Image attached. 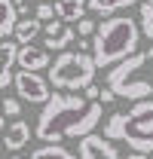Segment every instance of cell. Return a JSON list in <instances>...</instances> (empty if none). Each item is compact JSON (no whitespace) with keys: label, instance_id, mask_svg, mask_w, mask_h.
<instances>
[{"label":"cell","instance_id":"obj_1","mask_svg":"<svg viewBox=\"0 0 153 159\" xmlns=\"http://www.w3.org/2000/svg\"><path fill=\"white\" fill-rule=\"evenodd\" d=\"M104 104L76 92H52L37 116V135L43 144H61L67 138H83L101 125Z\"/></svg>","mask_w":153,"mask_h":159},{"label":"cell","instance_id":"obj_2","mask_svg":"<svg viewBox=\"0 0 153 159\" xmlns=\"http://www.w3.org/2000/svg\"><path fill=\"white\" fill-rule=\"evenodd\" d=\"M141 43V25L129 16H107L92 34V58L95 67H114L116 61L138 52Z\"/></svg>","mask_w":153,"mask_h":159},{"label":"cell","instance_id":"obj_3","mask_svg":"<svg viewBox=\"0 0 153 159\" xmlns=\"http://www.w3.org/2000/svg\"><path fill=\"white\" fill-rule=\"evenodd\" d=\"M101 135L110 141H123L129 150L153 153V101H135L132 110L110 113L101 125Z\"/></svg>","mask_w":153,"mask_h":159},{"label":"cell","instance_id":"obj_4","mask_svg":"<svg viewBox=\"0 0 153 159\" xmlns=\"http://www.w3.org/2000/svg\"><path fill=\"white\" fill-rule=\"evenodd\" d=\"M107 89H114L116 98H126V101L150 98L153 95V46L116 61L107 70Z\"/></svg>","mask_w":153,"mask_h":159},{"label":"cell","instance_id":"obj_5","mask_svg":"<svg viewBox=\"0 0 153 159\" xmlns=\"http://www.w3.org/2000/svg\"><path fill=\"white\" fill-rule=\"evenodd\" d=\"M95 58L89 52H61L49 64V86L61 92H83L89 83H95Z\"/></svg>","mask_w":153,"mask_h":159},{"label":"cell","instance_id":"obj_6","mask_svg":"<svg viewBox=\"0 0 153 159\" xmlns=\"http://www.w3.org/2000/svg\"><path fill=\"white\" fill-rule=\"evenodd\" d=\"M12 86H16V95L28 104H46L52 89H49V80L40 77V70H19L12 77Z\"/></svg>","mask_w":153,"mask_h":159},{"label":"cell","instance_id":"obj_7","mask_svg":"<svg viewBox=\"0 0 153 159\" xmlns=\"http://www.w3.org/2000/svg\"><path fill=\"white\" fill-rule=\"evenodd\" d=\"M76 150H80V159H119L116 144L110 138H104V135H95V132L83 135Z\"/></svg>","mask_w":153,"mask_h":159},{"label":"cell","instance_id":"obj_8","mask_svg":"<svg viewBox=\"0 0 153 159\" xmlns=\"http://www.w3.org/2000/svg\"><path fill=\"white\" fill-rule=\"evenodd\" d=\"M43 49H49V52H61V49H67L71 43H74L76 31L74 28H67V21H61L55 16V19L43 21Z\"/></svg>","mask_w":153,"mask_h":159},{"label":"cell","instance_id":"obj_9","mask_svg":"<svg viewBox=\"0 0 153 159\" xmlns=\"http://www.w3.org/2000/svg\"><path fill=\"white\" fill-rule=\"evenodd\" d=\"M16 64H19L21 70H46V67L52 64V58H49V49L25 43V46H19V55H16Z\"/></svg>","mask_w":153,"mask_h":159},{"label":"cell","instance_id":"obj_10","mask_svg":"<svg viewBox=\"0 0 153 159\" xmlns=\"http://www.w3.org/2000/svg\"><path fill=\"white\" fill-rule=\"evenodd\" d=\"M31 135H34V132H31V125H28L25 119L16 116L9 125H6V132H3V147H6V150H12V153H19L21 147H28Z\"/></svg>","mask_w":153,"mask_h":159},{"label":"cell","instance_id":"obj_11","mask_svg":"<svg viewBox=\"0 0 153 159\" xmlns=\"http://www.w3.org/2000/svg\"><path fill=\"white\" fill-rule=\"evenodd\" d=\"M86 9H89L86 0H58L55 3V16L61 21H80L86 16Z\"/></svg>","mask_w":153,"mask_h":159},{"label":"cell","instance_id":"obj_12","mask_svg":"<svg viewBox=\"0 0 153 159\" xmlns=\"http://www.w3.org/2000/svg\"><path fill=\"white\" fill-rule=\"evenodd\" d=\"M40 31H43V21L34 16V19H19L16 21V31H12V37H16V43L19 46H25V43H31V40L37 37Z\"/></svg>","mask_w":153,"mask_h":159},{"label":"cell","instance_id":"obj_13","mask_svg":"<svg viewBox=\"0 0 153 159\" xmlns=\"http://www.w3.org/2000/svg\"><path fill=\"white\" fill-rule=\"evenodd\" d=\"M86 3H89V9H92V12H98V16H114V12L129 9V6L141 3V0H86Z\"/></svg>","mask_w":153,"mask_h":159},{"label":"cell","instance_id":"obj_14","mask_svg":"<svg viewBox=\"0 0 153 159\" xmlns=\"http://www.w3.org/2000/svg\"><path fill=\"white\" fill-rule=\"evenodd\" d=\"M16 21H19V12L9 0H0V40H6L12 31H16Z\"/></svg>","mask_w":153,"mask_h":159},{"label":"cell","instance_id":"obj_15","mask_svg":"<svg viewBox=\"0 0 153 159\" xmlns=\"http://www.w3.org/2000/svg\"><path fill=\"white\" fill-rule=\"evenodd\" d=\"M31 159H76V156L61 144H43V147H37L31 153Z\"/></svg>","mask_w":153,"mask_h":159},{"label":"cell","instance_id":"obj_16","mask_svg":"<svg viewBox=\"0 0 153 159\" xmlns=\"http://www.w3.org/2000/svg\"><path fill=\"white\" fill-rule=\"evenodd\" d=\"M16 55H19V43L16 40H0V74L3 70H12Z\"/></svg>","mask_w":153,"mask_h":159},{"label":"cell","instance_id":"obj_17","mask_svg":"<svg viewBox=\"0 0 153 159\" xmlns=\"http://www.w3.org/2000/svg\"><path fill=\"white\" fill-rule=\"evenodd\" d=\"M138 6H141V19H138L141 34H144L147 40H153V0H141Z\"/></svg>","mask_w":153,"mask_h":159},{"label":"cell","instance_id":"obj_18","mask_svg":"<svg viewBox=\"0 0 153 159\" xmlns=\"http://www.w3.org/2000/svg\"><path fill=\"white\" fill-rule=\"evenodd\" d=\"M0 113L16 119L21 113V98H3V101H0Z\"/></svg>","mask_w":153,"mask_h":159},{"label":"cell","instance_id":"obj_19","mask_svg":"<svg viewBox=\"0 0 153 159\" xmlns=\"http://www.w3.org/2000/svg\"><path fill=\"white\" fill-rule=\"evenodd\" d=\"M95 28H98V25H95L92 19H86V16L76 21V34H80V37H92V34H95Z\"/></svg>","mask_w":153,"mask_h":159},{"label":"cell","instance_id":"obj_20","mask_svg":"<svg viewBox=\"0 0 153 159\" xmlns=\"http://www.w3.org/2000/svg\"><path fill=\"white\" fill-rule=\"evenodd\" d=\"M40 21H49V19H55V6L46 0V3H37V12H34Z\"/></svg>","mask_w":153,"mask_h":159},{"label":"cell","instance_id":"obj_21","mask_svg":"<svg viewBox=\"0 0 153 159\" xmlns=\"http://www.w3.org/2000/svg\"><path fill=\"white\" fill-rule=\"evenodd\" d=\"M98 101H101V104H110V101H116V95H114V89H107V86H104V89H101V92H98Z\"/></svg>","mask_w":153,"mask_h":159},{"label":"cell","instance_id":"obj_22","mask_svg":"<svg viewBox=\"0 0 153 159\" xmlns=\"http://www.w3.org/2000/svg\"><path fill=\"white\" fill-rule=\"evenodd\" d=\"M98 92H101V89H98L95 83H89V86L83 89V95H86V98H92V101H98Z\"/></svg>","mask_w":153,"mask_h":159},{"label":"cell","instance_id":"obj_23","mask_svg":"<svg viewBox=\"0 0 153 159\" xmlns=\"http://www.w3.org/2000/svg\"><path fill=\"white\" fill-rule=\"evenodd\" d=\"M76 49H80V52H89V49H92V40H89V37H80V40H76Z\"/></svg>","mask_w":153,"mask_h":159},{"label":"cell","instance_id":"obj_24","mask_svg":"<svg viewBox=\"0 0 153 159\" xmlns=\"http://www.w3.org/2000/svg\"><path fill=\"white\" fill-rule=\"evenodd\" d=\"M9 83H12V70H3V74H0V89H6Z\"/></svg>","mask_w":153,"mask_h":159},{"label":"cell","instance_id":"obj_25","mask_svg":"<svg viewBox=\"0 0 153 159\" xmlns=\"http://www.w3.org/2000/svg\"><path fill=\"white\" fill-rule=\"evenodd\" d=\"M126 159H150V153H138V150H132Z\"/></svg>","mask_w":153,"mask_h":159},{"label":"cell","instance_id":"obj_26","mask_svg":"<svg viewBox=\"0 0 153 159\" xmlns=\"http://www.w3.org/2000/svg\"><path fill=\"white\" fill-rule=\"evenodd\" d=\"M12 159H25V156H12Z\"/></svg>","mask_w":153,"mask_h":159},{"label":"cell","instance_id":"obj_27","mask_svg":"<svg viewBox=\"0 0 153 159\" xmlns=\"http://www.w3.org/2000/svg\"><path fill=\"white\" fill-rule=\"evenodd\" d=\"M37 3H46V0H37Z\"/></svg>","mask_w":153,"mask_h":159},{"label":"cell","instance_id":"obj_28","mask_svg":"<svg viewBox=\"0 0 153 159\" xmlns=\"http://www.w3.org/2000/svg\"><path fill=\"white\" fill-rule=\"evenodd\" d=\"M9 3H12V0H9Z\"/></svg>","mask_w":153,"mask_h":159}]
</instances>
